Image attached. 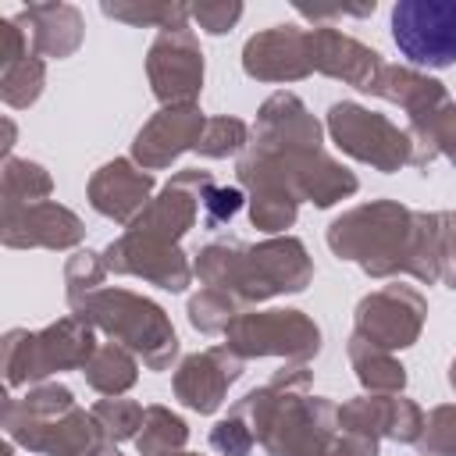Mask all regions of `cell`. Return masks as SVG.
Masks as SVG:
<instances>
[{
	"instance_id": "obj_1",
	"label": "cell",
	"mask_w": 456,
	"mask_h": 456,
	"mask_svg": "<svg viewBox=\"0 0 456 456\" xmlns=\"http://www.w3.org/2000/svg\"><path fill=\"white\" fill-rule=\"evenodd\" d=\"M392 39L420 68L456 64V0H399L392 7Z\"/></svg>"
}]
</instances>
